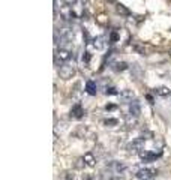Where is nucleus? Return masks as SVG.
I'll return each instance as SVG.
<instances>
[{"label":"nucleus","instance_id":"nucleus-1","mask_svg":"<svg viewBox=\"0 0 171 180\" xmlns=\"http://www.w3.org/2000/svg\"><path fill=\"white\" fill-rule=\"evenodd\" d=\"M72 59V51L68 48H56L54 51V63L56 65H65Z\"/></svg>","mask_w":171,"mask_h":180},{"label":"nucleus","instance_id":"nucleus-2","mask_svg":"<svg viewBox=\"0 0 171 180\" xmlns=\"http://www.w3.org/2000/svg\"><path fill=\"white\" fill-rule=\"evenodd\" d=\"M158 171L155 168H150V167H146V168H141V170L137 171V179L138 180H153L156 177Z\"/></svg>","mask_w":171,"mask_h":180},{"label":"nucleus","instance_id":"nucleus-3","mask_svg":"<svg viewBox=\"0 0 171 180\" xmlns=\"http://www.w3.org/2000/svg\"><path fill=\"white\" fill-rule=\"evenodd\" d=\"M59 75H60V78H63V80H71L75 75V65L74 63L71 65L69 62L65 63V65H62V68L59 69Z\"/></svg>","mask_w":171,"mask_h":180},{"label":"nucleus","instance_id":"nucleus-4","mask_svg":"<svg viewBox=\"0 0 171 180\" xmlns=\"http://www.w3.org/2000/svg\"><path fill=\"white\" fill-rule=\"evenodd\" d=\"M144 144H146V138H135L132 140L128 146H126V149H128V152L129 153H135V152H141L144 149Z\"/></svg>","mask_w":171,"mask_h":180},{"label":"nucleus","instance_id":"nucleus-5","mask_svg":"<svg viewBox=\"0 0 171 180\" xmlns=\"http://www.w3.org/2000/svg\"><path fill=\"white\" fill-rule=\"evenodd\" d=\"M140 158H141V161L144 162H152L155 161L156 158L161 156V150L159 152H150V150H141V152H138Z\"/></svg>","mask_w":171,"mask_h":180},{"label":"nucleus","instance_id":"nucleus-6","mask_svg":"<svg viewBox=\"0 0 171 180\" xmlns=\"http://www.w3.org/2000/svg\"><path fill=\"white\" fill-rule=\"evenodd\" d=\"M60 17L63 20H66V21H71V20L77 18V15H75V12L71 5H65L63 8H60Z\"/></svg>","mask_w":171,"mask_h":180},{"label":"nucleus","instance_id":"nucleus-7","mask_svg":"<svg viewBox=\"0 0 171 180\" xmlns=\"http://www.w3.org/2000/svg\"><path fill=\"white\" fill-rule=\"evenodd\" d=\"M87 45L95 48V50H104L107 47V42H105V38L104 36H98V38H95V39H92Z\"/></svg>","mask_w":171,"mask_h":180},{"label":"nucleus","instance_id":"nucleus-8","mask_svg":"<svg viewBox=\"0 0 171 180\" xmlns=\"http://www.w3.org/2000/svg\"><path fill=\"white\" fill-rule=\"evenodd\" d=\"M84 116V110L81 104H75L72 108H71V113H69V117L71 119H81Z\"/></svg>","mask_w":171,"mask_h":180},{"label":"nucleus","instance_id":"nucleus-9","mask_svg":"<svg viewBox=\"0 0 171 180\" xmlns=\"http://www.w3.org/2000/svg\"><path fill=\"white\" fill-rule=\"evenodd\" d=\"M129 114L138 117L141 114V107H140V102L137 99H134L132 102H129Z\"/></svg>","mask_w":171,"mask_h":180},{"label":"nucleus","instance_id":"nucleus-10","mask_svg":"<svg viewBox=\"0 0 171 180\" xmlns=\"http://www.w3.org/2000/svg\"><path fill=\"white\" fill-rule=\"evenodd\" d=\"M120 101L125 102V104H129V102L134 101V92L132 90H123L120 93Z\"/></svg>","mask_w":171,"mask_h":180},{"label":"nucleus","instance_id":"nucleus-11","mask_svg":"<svg viewBox=\"0 0 171 180\" xmlns=\"http://www.w3.org/2000/svg\"><path fill=\"white\" fill-rule=\"evenodd\" d=\"M86 92L90 95V96H95L98 93V86L95 81H92V80H89L87 83H86Z\"/></svg>","mask_w":171,"mask_h":180},{"label":"nucleus","instance_id":"nucleus-12","mask_svg":"<svg viewBox=\"0 0 171 180\" xmlns=\"http://www.w3.org/2000/svg\"><path fill=\"white\" fill-rule=\"evenodd\" d=\"M83 161L87 167H95L96 165V158L93 156V153H86L84 158H83Z\"/></svg>","mask_w":171,"mask_h":180},{"label":"nucleus","instance_id":"nucleus-13","mask_svg":"<svg viewBox=\"0 0 171 180\" xmlns=\"http://www.w3.org/2000/svg\"><path fill=\"white\" fill-rule=\"evenodd\" d=\"M153 93H155V95H158V96H170L171 90L168 87H156L155 90H153Z\"/></svg>","mask_w":171,"mask_h":180},{"label":"nucleus","instance_id":"nucleus-14","mask_svg":"<svg viewBox=\"0 0 171 180\" xmlns=\"http://www.w3.org/2000/svg\"><path fill=\"white\" fill-rule=\"evenodd\" d=\"M113 69L117 71V72L126 71V69H128V63H125V62H117V63H114V65H113Z\"/></svg>","mask_w":171,"mask_h":180},{"label":"nucleus","instance_id":"nucleus-15","mask_svg":"<svg viewBox=\"0 0 171 180\" xmlns=\"http://www.w3.org/2000/svg\"><path fill=\"white\" fill-rule=\"evenodd\" d=\"M119 39H120V35H119L116 30H113V32L110 33V39H108V44H110V45H114V44L119 41Z\"/></svg>","mask_w":171,"mask_h":180},{"label":"nucleus","instance_id":"nucleus-16","mask_svg":"<svg viewBox=\"0 0 171 180\" xmlns=\"http://www.w3.org/2000/svg\"><path fill=\"white\" fill-rule=\"evenodd\" d=\"M117 12H119V14H122V15H131V12H129V9H126L125 6L123 5H117Z\"/></svg>","mask_w":171,"mask_h":180},{"label":"nucleus","instance_id":"nucleus-17","mask_svg":"<svg viewBox=\"0 0 171 180\" xmlns=\"http://www.w3.org/2000/svg\"><path fill=\"white\" fill-rule=\"evenodd\" d=\"M105 95L107 96H113V95H119V92H117L116 87H107L105 89Z\"/></svg>","mask_w":171,"mask_h":180},{"label":"nucleus","instance_id":"nucleus-18","mask_svg":"<svg viewBox=\"0 0 171 180\" xmlns=\"http://www.w3.org/2000/svg\"><path fill=\"white\" fill-rule=\"evenodd\" d=\"M119 122H117L116 119H107V120H104V125L105 126H116Z\"/></svg>","mask_w":171,"mask_h":180},{"label":"nucleus","instance_id":"nucleus-19","mask_svg":"<svg viewBox=\"0 0 171 180\" xmlns=\"http://www.w3.org/2000/svg\"><path fill=\"white\" fill-rule=\"evenodd\" d=\"M89 62H90V53L86 51V53L83 54V63H84V65H87Z\"/></svg>","mask_w":171,"mask_h":180},{"label":"nucleus","instance_id":"nucleus-20","mask_svg":"<svg viewBox=\"0 0 171 180\" xmlns=\"http://www.w3.org/2000/svg\"><path fill=\"white\" fill-rule=\"evenodd\" d=\"M66 180H75L74 174L72 173H66Z\"/></svg>","mask_w":171,"mask_h":180},{"label":"nucleus","instance_id":"nucleus-21","mask_svg":"<svg viewBox=\"0 0 171 180\" xmlns=\"http://www.w3.org/2000/svg\"><path fill=\"white\" fill-rule=\"evenodd\" d=\"M105 110H107V111H108V110H110V111H111V110H116V105H107Z\"/></svg>","mask_w":171,"mask_h":180},{"label":"nucleus","instance_id":"nucleus-22","mask_svg":"<svg viewBox=\"0 0 171 180\" xmlns=\"http://www.w3.org/2000/svg\"><path fill=\"white\" fill-rule=\"evenodd\" d=\"M146 98H147V101L150 102V104H153V102H155V101H153V98H152V95H147Z\"/></svg>","mask_w":171,"mask_h":180},{"label":"nucleus","instance_id":"nucleus-23","mask_svg":"<svg viewBox=\"0 0 171 180\" xmlns=\"http://www.w3.org/2000/svg\"><path fill=\"white\" fill-rule=\"evenodd\" d=\"M170 96H171V95H170Z\"/></svg>","mask_w":171,"mask_h":180}]
</instances>
